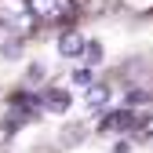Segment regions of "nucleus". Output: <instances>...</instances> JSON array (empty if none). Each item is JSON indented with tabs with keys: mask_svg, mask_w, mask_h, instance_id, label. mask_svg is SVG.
<instances>
[{
	"mask_svg": "<svg viewBox=\"0 0 153 153\" xmlns=\"http://www.w3.org/2000/svg\"><path fill=\"white\" fill-rule=\"evenodd\" d=\"M0 22L15 33H29L36 15H33V4L29 0H0Z\"/></svg>",
	"mask_w": 153,
	"mask_h": 153,
	"instance_id": "1",
	"label": "nucleus"
},
{
	"mask_svg": "<svg viewBox=\"0 0 153 153\" xmlns=\"http://www.w3.org/2000/svg\"><path fill=\"white\" fill-rule=\"evenodd\" d=\"M29 4H33V15L40 22H69L76 15L73 0H29Z\"/></svg>",
	"mask_w": 153,
	"mask_h": 153,
	"instance_id": "2",
	"label": "nucleus"
},
{
	"mask_svg": "<svg viewBox=\"0 0 153 153\" xmlns=\"http://www.w3.org/2000/svg\"><path fill=\"white\" fill-rule=\"evenodd\" d=\"M135 124H139V117H135L131 109H117V113H109L99 128H102V131H128V128H135Z\"/></svg>",
	"mask_w": 153,
	"mask_h": 153,
	"instance_id": "3",
	"label": "nucleus"
},
{
	"mask_svg": "<svg viewBox=\"0 0 153 153\" xmlns=\"http://www.w3.org/2000/svg\"><path fill=\"white\" fill-rule=\"evenodd\" d=\"M84 48H88V40H84L80 33H73V29L59 40V51L66 55V59H76V55H84Z\"/></svg>",
	"mask_w": 153,
	"mask_h": 153,
	"instance_id": "4",
	"label": "nucleus"
},
{
	"mask_svg": "<svg viewBox=\"0 0 153 153\" xmlns=\"http://www.w3.org/2000/svg\"><path fill=\"white\" fill-rule=\"evenodd\" d=\"M84 99H88V106H91V109H102V106L109 102V88H106V84H91Z\"/></svg>",
	"mask_w": 153,
	"mask_h": 153,
	"instance_id": "5",
	"label": "nucleus"
},
{
	"mask_svg": "<svg viewBox=\"0 0 153 153\" xmlns=\"http://www.w3.org/2000/svg\"><path fill=\"white\" fill-rule=\"evenodd\" d=\"M44 106H48V109H55V113H66V109H69V95H66V91H48Z\"/></svg>",
	"mask_w": 153,
	"mask_h": 153,
	"instance_id": "6",
	"label": "nucleus"
},
{
	"mask_svg": "<svg viewBox=\"0 0 153 153\" xmlns=\"http://www.w3.org/2000/svg\"><path fill=\"white\" fill-rule=\"evenodd\" d=\"M84 62H91V66H95V62H102V44H95V40H91V44L84 48Z\"/></svg>",
	"mask_w": 153,
	"mask_h": 153,
	"instance_id": "7",
	"label": "nucleus"
},
{
	"mask_svg": "<svg viewBox=\"0 0 153 153\" xmlns=\"http://www.w3.org/2000/svg\"><path fill=\"white\" fill-rule=\"evenodd\" d=\"M73 80H76V84H91V73H88V69H76Z\"/></svg>",
	"mask_w": 153,
	"mask_h": 153,
	"instance_id": "8",
	"label": "nucleus"
},
{
	"mask_svg": "<svg viewBox=\"0 0 153 153\" xmlns=\"http://www.w3.org/2000/svg\"><path fill=\"white\" fill-rule=\"evenodd\" d=\"M146 99H149L146 91H131V95H128V102H146Z\"/></svg>",
	"mask_w": 153,
	"mask_h": 153,
	"instance_id": "9",
	"label": "nucleus"
}]
</instances>
